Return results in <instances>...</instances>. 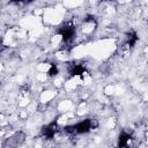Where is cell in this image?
<instances>
[{"label":"cell","instance_id":"6da1fadb","mask_svg":"<svg viewBox=\"0 0 148 148\" xmlns=\"http://www.w3.org/2000/svg\"><path fill=\"white\" fill-rule=\"evenodd\" d=\"M57 32L61 35L62 40L65 43H69L75 37V28L73 25H71V24H66V25L59 28Z\"/></svg>","mask_w":148,"mask_h":148},{"label":"cell","instance_id":"7a4b0ae2","mask_svg":"<svg viewBox=\"0 0 148 148\" xmlns=\"http://www.w3.org/2000/svg\"><path fill=\"white\" fill-rule=\"evenodd\" d=\"M25 139V135L24 133L22 132H17L15 133L12 138H9L8 140L5 141L3 143V148H16L18 145H21Z\"/></svg>","mask_w":148,"mask_h":148},{"label":"cell","instance_id":"3957f363","mask_svg":"<svg viewBox=\"0 0 148 148\" xmlns=\"http://www.w3.org/2000/svg\"><path fill=\"white\" fill-rule=\"evenodd\" d=\"M132 135L131 133L126 132V131H123L119 136H118V147L119 148H128L131 147V141H132Z\"/></svg>","mask_w":148,"mask_h":148},{"label":"cell","instance_id":"277c9868","mask_svg":"<svg viewBox=\"0 0 148 148\" xmlns=\"http://www.w3.org/2000/svg\"><path fill=\"white\" fill-rule=\"evenodd\" d=\"M57 132H58V125L56 121H53V123H51L47 126H44L42 128V134L46 139H52Z\"/></svg>","mask_w":148,"mask_h":148},{"label":"cell","instance_id":"5b68a950","mask_svg":"<svg viewBox=\"0 0 148 148\" xmlns=\"http://www.w3.org/2000/svg\"><path fill=\"white\" fill-rule=\"evenodd\" d=\"M68 71H69V74L72 76H74V75H81V74H83L84 71H86V68H84V66L82 64H73V65L69 66Z\"/></svg>","mask_w":148,"mask_h":148},{"label":"cell","instance_id":"8992f818","mask_svg":"<svg viewBox=\"0 0 148 148\" xmlns=\"http://www.w3.org/2000/svg\"><path fill=\"white\" fill-rule=\"evenodd\" d=\"M136 42H138V35H136L134 31H131V32L127 35L125 46H126V47H133Z\"/></svg>","mask_w":148,"mask_h":148},{"label":"cell","instance_id":"52a82bcc","mask_svg":"<svg viewBox=\"0 0 148 148\" xmlns=\"http://www.w3.org/2000/svg\"><path fill=\"white\" fill-rule=\"evenodd\" d=\"M49 75L50 76H54V75H57L58 74V67L56 66V65H51V67H50V69H49Z\"/></svg>","mask_w":148,"mask_h":148},{"label":"cell","instance_id":"ba28073f","mask_svg":"<svg viewBox=\"0 0 148 148\" xmlns=\"http://www.w3.org/2000/svg\"><path fill=\"white\" fill-rule=\"evenodd\" d=\"M3 50H5V45H3V43L0 40V53H1Z\"/></svg>","mask_w":148,"mask_h":148}]
</instances>
